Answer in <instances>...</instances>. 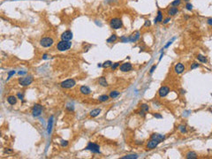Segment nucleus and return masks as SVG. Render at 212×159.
<instances>
[{
    "instance_id": "obj_40",
    "label": "nucleus",
    "mask_w": 212,
    "mask_h": 159,
    "mask_svg": "<svg viewBox=\"0 0 212 159\" xmlns=\"http://www.w3.org/2000/svg\"><path fill=\"white\" fill-rule=\"evenodd\" d=\"M154 117H157V118H162V116L160 115V114H157V113H155V114H153Z\"/></svg>"
},
{
    "instance_id": "obj_14",
    "label": "nucleus",
    "mask_w": 212,
    "mask_h": 159,
    "mask_svg": "<svg viewBox=\"0 0 212 159\" xmlns=\"http://www.w3.org/2000/svg\"><path fill=\"white\" fill-rule=\"evenodd\" d=\"M17 100H18V97L17 96H15V95H9L7 97V102L9 104L11 105H14L17 103Z\"/></svg>"
},
{
    "instance_id": "obj_42",
    "label": "nucleus",
    "mask_w": 212,
    "mask_h": 159,
    "mask_svg": "<svg viewBox=\"0 0 212 159\" xmlns=\"http://www.w3.org/2000/svg\"><path fill=\"white\" fill-rule=\"evenodd\" d=\"M49 57H51V56L47 55V54H44L43 56H42V59H49Z\"/></svg>"
},
{
    "instance_id": "obj_31",
    "label": "nucleus",
    "mask_w": 212,
    "mask_h": 159,
    "mask_svg": "<svg viewBox=\"0 0 212 159\" xmlns=\"http://www.w3.org/2000/svg\"><path fill=\"white\" fill-rule=\"evenodd\" d=\"M186 8H187V10H188V11H192L193 10L192 4H190V3H187V4L186 5Z\"/></svg>"
},
{
    "instance_id": "obj_22",
    "label": "nucleus",
    "mask_w": 212,
    "mask_h": 159,
    "mask_svg": "<svg viewBox=\"0 0 212 159\" xmlns=\"http://www.w3.org/2000/svg\"><path fill=\"white\" fill-rule=\"evenodd\" d=\"M117 39H118L117 34H111V35H110V36L107 39V42H108V43H112V42H116V41H117Z\"/></svg>"
},
{
    "instance_id": "obj_44",
    "label": "nucleus",
    "mask_w": 212,
    "mask_h": 159,
    "mask_svg": "<svg viewBox=\"0 0 212 159\" xmlns=\"http://www.w3.org/2000/svg\"><path fill=\"white\" fill-rule=\"evenodd\" d=\"M26 74V72H20V73H19L20 75H22V74Z\"/></svg>"
},
{
    "instance_id": "obj_2",
    "label": "nucleus",
    "mask_w": 212,
    "mask_h": 159,
    "mask_svg": "<svg viewBox=\"0 0 212 159\" xmlns=\"http://www.w3.org/2000/svg\"><path fill=\"white\" fill-rule=\"evenodd\" d=\"M34 81V78L33 76L28 75V76H25V77H21L19 79V84L22 87H27Z\"/></svg>"
},
{
    "instance_id": "obj_32",
    "label": "nucleus",
    "mask_w": 212,
    "mask_h": 159,
    "mask_svg": "<svg viewBox=\"0 0 212 159\" xmlns=\"http://www.w3.org/2000/svg\"><path fill=\"white\" fill-rule=\"evenodd\" d=\"M119 65H120V63H119V62H117V63H115L114 65H113V64H112V66H111V69H112V70H115V69L117 68V67H119Z\"/></svg>"
},
{
    "instance_id": "obj_45",
    "label": "nucleus",
    "mask_w": 212,
    "mask_h": 159,
    "mask_svg": "<svg viewBox=\"0 0 212 159\" xmlns=\"http://www.w3.org/2000/svg\"><path fill=\"white\" fill-rule=\"evenodd\" d=\"M184 1H186V2H188V1H189V0H184Z\"/></svg>"
},
{
    "instance_id": "obj_43",
    "label": "nucleus",
    "mask_w": 212,
    "mask_h": 159,
    "mask_svg": "<svg viewBox=\"0 0 212 159\" xmlns=\"http://www.w3.org/2000/svg\"><path fill=\"white\" fill-rule=\"evenodd\" d=\"M171 42H169L168 43H167V44H166V45H165V48H167V47H168L169 45H171Z\"/></svg>"
},
{
    "instance_id": "obj_38",
    "label": "nucleus",
    "mask_w": 212,
    "mask_h": 159,
    "mask_svg": "<svg viewBox=\"0 0 212 159\" xmlns=\"http://www.w3.org/2000/svg\"><path fill=\"white\" fill-rule=\"evenodd\" d=\"M17 97L19 98V99H20V100H23V98H24V95H23V94L18 93L17 94Z\"/></svg>"
},
{
    "instance_id": "obj_9",
    "label": "nucleus",
    "mask_w": 212,
    "mask_h": 159,
    "mask_svg": "<svg viewBox=\"0 0 212 159\" xmlns=\"http://www.w3.org/2000/svg\"><path fill=\"white\" fill-rule=\"evenodd\" d=\"M170 93V88L168 87H166V86H163L160 88V89L158 90V95L160 97H165L166 95H168Z\"/></svg>"
},
{
    "instance_id": "obj_29",
    "label": "nucleus",
    "mask_w": 212,
    "mask_h": 159,
    "mask_svg": "<svg viewBox=\"0 0 212 159\" xmlns=\"http://www.w3.org/2000/svg\"><path fill=\"white\" fill-rule=\"evenodd\" d=\"M112 66V62L110 61V60H108V61H105L104 63L102 64V66L104 67V68H107V67H110V66Z\"/></svg>"
},
{
    "instance_id": "obj_3",
    "label": "nucleus",
    "mask_w": 212,
    "mask_h": 159,
    "mask_svg": "<svg viewBox=\"0 0 212 159\" xmlns=\"http://www.w3.org/2000/svg\"><path fill=\"white\" fill-rule=\"evenodd\" d=\"M110 26L112 29H119L123 26V22L119 18H113L110 21Z\"/></svg>"
},
{
    "instance_id": "obj_13",
    "label": "nucleus",
    "mask_w": 212,
    "mask_h": 159,
    "mask_svg": "<svg viewBox=\"0 0 212 159\" xmlns=\"http://www.w3.org/2000/svg\"><path fill=\"white\" fill-rule=\"evenodd\" d=\"M140 36H141V34H140V32L139 31H134L133 34H131L129 36V41L132 42H136V41H138L140 38Z\"/></svg>"
},
{
    "instance_id": "obj_17",
    "label": "nucleus",
    "mask_w": 212,
    "mask_h": 159,
    "mask_svg": "<svg viewBox=\"0 0 212 159\" xmlns=\"http://www.w3.org/2000/svg\"><path fill=\"white\" fill-rule=\"evenodd\" d=\"M178 12V9L177 7H175V6L171 7L168 10V14L170 15V16H174V15H176Z\"/></svg>"
},
{
    "instance_id": "obj_30",
    "label": "nucleus",
    "mask_w": 212,
    "mask_h": 159,
    "mask_svg": "<svg viewBox=\"0 0 212 159\" xmlns=\"http://www.w3.org/2000/svg\"><path fill=\"white\" fill-rule=\"evenodd\" d=\"M178 130H179V131H180L182 134H184V133H187V129H186L185 126H178Z\"/></svg>"
},
{
    "instance_id": "obj_34",
    "label": "nucleus",
    "mask_w": 212,
    "mask_h": 159,
    "mask_svg": "<svg viewBox=\"0 0 212 159\" xmlns=\"http://www.w3.org/2000/svg\"><path fill=\"white\" fill-rule=\"evenodd\" d=\"M156 65H154L151 68H150V70H149V74H153L154 72H155V70H156Z\"/></svg>"
},
{
    "instance_id": "obj_26",
    "label": "nucleus",
    "mask_w": 212,
    "mask_h": 159,
    "mask_svg": "<svg viewBox=\"0 0 212 159\" xmlns=\"http://www.w3.org/2000/svg\"><path fill=\"white\" fill-rule=\"evenodd\" d=\"M138 157V156L137 155H127V156H126V157H121V159H134V158H137Z\"/></svg>"
},
{
    "instance_id": "obj_19",
    "label": "nucleus",
    "mask_w": 212,
    "mask_h": 159,
    "mask_svg": "<svg viewBox=\"0 0 212 159\" xmlns=\"http://www.w3.org/2000/svg\"><path fill=\"white\" fill-rule=\"evenodd\" d=\"M101 111H102L101 109H95V110H91L90 113H89V115H90V117H97V116H99Z\"/></svg>"
},
{
    "instance_id": "obj_16",
    "label": "nucleus",
    "mask_w": 212,
    "mask_h": 159,
    "mask_svg": "<svg viewBox=\"0 0 212 159\" xmlns=\"http://www.w3.org/2000/svg\"><path fill=\"white\" fill-rule=\"evenodd\" d=\"M151 139H155V140H157L159 142H163V140L165 139V136L163 134H153L151 135Z\"/></svg>"
},
{
    "instance_id": "obj_28",
    "label": "nucleus",
    "mask_w": 212,
    "mask_h": 159,
    "mask_svg": "<svg viewBox=\"0 0 212 159\" xmlns=\"http://www.w3.org/2000/svg\"><path fill=\"white\" fill-rule=\"evenodd\" d=\"M180 4H181V0H174L173 2L171 3V5L177 7V6H178V5H180Z\"/></svg>"
},
{
    "instance_id": "obj_37",
    "label": "nucleus",
    "mask_w": 212,
    "mask_h": 159,
    "mask_svg": "<svg viewBox=\"0 0 212 159\" xmlns=\"http://www.w3.org/2000/svg\"><path fill=\"white\" fill-rule=\"evenodd\" d=\"M169 21H171V18H170V17H167V18H166V19H165V20H163V24H164V25L167 24V23H168Z\"/></svg>"
},
{
    "instance_id": "obj_25",
    "label": "nucleus",
    "mask_w": 212,
    "mask_h": 159,
    "mask_svg": "<svg viewBox=\"0 0 212 159\" xmlns=\"http://www.w3.org/2000/svg\"><path fill=\"white\" fill-rule=\"evenodd\" d=\"M119 95V91H116V90L111 91V92H110V97L112 98V99H114V98L118 97Z\"/></svg>"
},
{
    "instance_id": "obj_24",
    "label": "nucleus",
    "mask_w": 212,
    "mask_h": 159,
    "mask_svg": "<svg viewBox=\"0 0 212 159\" xmlns=\"http://www.w3.org/2000/svg\"><path fill=\"white\" fill-rule=\"evenodd\" d=\"M109 97H110V96H109V95H100V96H99V98H98V99H99V101H100V102H106V101L109 100Z\"/></svg>"
},
{
    "instance_id": "obj_7",
    "label": "nucleus",
    "mask_w": 212,
    "mask_h": 159,
    "mask_svg": "<svg viewBox=\"0 0 212 159\" xmlns=\"http://www.w3.org/2000/svg\"><path fill=\"white\" fill-rule=\"evenodd\" d=\"M42 112V106L41 104H38V103L34 104L33 109H32V115L35 117H39V116H41Z\"/></svg>"
},
{
    "instance_id": "obj_27",
    "label": "nucleus",
    "mask_w": 212,
    "mask_h": 159,
    "mask_svg": "<svg viewBox=\"0 0 212 159\" xmlns=\"http://www.w3.org/2000/svg\"><path fill=\"white\" fill-rule=\"evenodd\" d=\"M141 110H144L145 112H148L149 110V107L148 104H145V103H143V104H141Z\"/></svg>"
},
{
    "instance_id": "obj_21",
    "label": "nucleus",
    "mask_w": 212,
    "mask_h": 159,
    "mask_svg": "<svg viewBox=\"0 0 212 159\" xmlns=\"http://www.w3.org/2000/svg\"><path fill=\"white\" fill-rule=\"evenodd\" d=\"M186 157L188 159H195L197 157V154L195 151H189L187 154L186 155Z\"/></svg>"
},
{
    "instance_id": "obj_15",
    "label": "nucleus",
    "mask_w": 212,
    "mask_h": 159,
    "mask_svg": "<svg viewBox=\"0 0 212 159\" xmlns=\"http://www.w3.org/2000/svg\"><path fill=\"white\" fill-rule=\"evenodd\" d=\"M80 92L83 95H89L91 93V90L88 86H81L80 88Z\"/></svg>"
},
{
    "instance_id": "obj_1",
    "label": "nucleus",
    "mask_w": 212,
    "mask_h": 159,
    "mask_svg": "<svg viewBox=\"0 0 212 159\" xmlns=\"http://www.w3.org/2000/svg\"><path fill=\"white\" fill-rule=\"evenodd\" d=\"M72 47V42L70 41H64L61 40L59 43L57 44V49L59 51H66Z\"/></svg>"
},
{
    "instance_id": "obj_6",
    "label": "nucleus",
    "mask_w": 212,
    "mask_h": 159,
    "mask_svg": "<svg viewBox=\"0 0 212 159\" xmlns=\"http://www.w3.org/2000/svg\"><path fill=\"white\" fill-rule=\"evenodd\" d=\"M60 85L63 88H66V89L67 88H72L76 85V81L73 79H68V80L61 82Z\"/></svg>"
},
{
    "instance_id": "obj_11",
    "label": "nucleus",
    "mask_w": 212,
    "mask_h": 159,
    "mask_svg": "<svg viewBox=\"0 0 212 159\" xmlns=\"http://www.w3.org/2000/svg\"><path fill=\"white\" fill-rule=\"evenodd\" d=\"M61 39L64 41H71L73 39V33L70 30H66L61 34Z\"/></svg>"
},
{
    "instance_id": "obj_5",
    "label": "nucleus",
    "mask_w": 212,
    "mask_h": 159,
    "mask_svg": "<svg viewBox=\"0 0 212 159\" xmlns=\"http://www.w3.org/2000/svg\"><path fill=\"white\" fill-rule=\"evenodd\" d=\"M86 149L91 151L92 153H95V154L100 153V147H99V145H97L96 143H94V142H88V146L86 147Z\"/></svg>"
},
{
    "instance_id": "obj_39",
    "label": "nucleus",
    "mask_w": 212,
    "mask_h": 159,
    "mask_svg": "<svg viewBox=\"0 0 212 159\" xmlns=\"http://www.w3.org/2000/svg\"><path fill=\"white\" fill-rule=\"evenodd\" d=\"M144 26H145V27H149V26H150V20H145V24H144Z\"/></svg>"
},
{
    "instance_id": "obj_23",
    "label": "nucleus",
    "mask_w": 212,
    "mask_h": 159,
    "mask_svg": "<svg viewBox=\"0 0 212 159\" xmlns=\"http://www.w3.org/2000/svg\"><path fill=\"white\" fill-rule=\"evenodd\" d=\"M196 59H197L198 61H200L202 62V63H207L208 60H207V58L205 56H203V55H202V54H199L197 57H196Z\"/></svg>"
},
{
    "instance_id": "obj_35",
    "label": "nucleus",
    "mask_w": 212,
    "mask_h": 159,
    "mask_svg": "<svg viewBox=\"0 0 212 159\" xmlns=\"http://www.w3.org/2000/svg\"><path fill=\"white\" fill-rule=\"evenodd\" d=\"M68 145V142L67 141H61V146L62 147H66Z\"/></svg>"
},
{
    "instance_id": "obj_10",
    "label": "nucleus",
    "mask_w": 212,
    "mask_h": 159,
    "mask_svg": "<svg viewBox=\"0 0 212 159\" xmlns=\"http://www.w3.org/2000/svg\"><path fill=\"white\" fill-rule=\"evenodd\" d=\"M119 69H120V71H121V72L127 73V72L131 71L132 69H133V66H132V64L129 63V62H126V63L122 64L121 66H120Z\"/></svg>"
},
{
    "instance_id": "obj_41",
    "label": "nucleus",
    "mask_w": 212,
    "mask_h": 159,
    "mask_svg": "<svg viewBox=\"0 0 212 159\" xmlns=\"http://www.w3.org/2000/svg\"><path fill=\"white\" fill-rule=\"evenodd\" d=\"M207 23L209 25H210V26H212V18H210V19L207 20Z\"/></svg>"
},
{
    "instance_id": "obj_18",
    "label": "nucleus",
    "mask_w": 212,
    "mask_h": 159,
    "mask_svg": "<svg viewBox=\"0 0 212 159\" xmlns=\"http://www.w3.org/2000/svg\"><path fill=\"white\" fill-rule=\"evenodd\" d=\"M159 22H163V13L161 11L157 12V15L155 18V23H159Z\"/></svg>"
},
{
    "instance_id": "obj_33",
    "label": "nucleus",
    "mask_w": 212,
    "mask_h": 159,
    "mask_svg": "<svg viewBox=\"0 0 212 159\" xmlns=\"http://www.w3.org/2000/svg\"><path fill=\"white\" fill-rule=\"evenodd\" d=\"M199 66H200V65H199V64L198 63H193L192 64V66H191V69H195V68H198V67H199Z\"/></svg>"
},
{
    "instance_id": "obj_8",
    "label": "nucleus",
    "mask_w": 212,
    "mask_h": 159,
    "mask_svg": "<svg viewBox=\"0 0 212 159\" xmlns=\"http://www.w3.org/2000/svg\"><path fill=\"white\" fill-rule=\"evenodd\" d=\"M161 142H159V141H157V140H155V139H151L149 142H148V143H147V149H156L157 146H158V144L160 143Z\"/></svg>"
},
{
    "instance_id": "obj_4",
    "label": "nucleus",
    "mask_w": 212,
    "mask_h": 159,
    "mask_svg": "<svg viewBox=\"0 0 212 159\" xmlns=\"http://www.w3.org/2000/svg\"><path fill=\"white\" fill-rule=\"evenodd\" d=\"M54 43V40L51 37H43L40 40V44L41 46L44 47V48H49L51 47Z\"/></svg>"
},
{
    "instance_id": "obj_12",
    "label": "nucleus",
    "mask_w": 212,
    "mask_h": 159,
    "mask_svg": "<svg viewBox=\"0 0 212 159\" xmlns=\"http://www.w3.org/2000/svg\"><path fill=\"white\" fill-rule=\"evenodd\" d=\"M174 71H175L176 74H182L183 72L185 71V66H184L182 63H178L174 66Z\"/></svg>"
},
{
    "instance_id": "obj_20",
    "label": "nucleus",
    "mask_w": 212,
    "mask_h": 159,
    "mask_svg": "<svg viewBox=\"0 0 212 159\" xmlns=\"http://www.w3.org/2000/svg\"><path fill=\"white\" fill-rule=\"evenodd\" d=\"M98 83L100 84L101 86H102V87H108V82L104 77H100V78L98 79Z\"/></svg>"
},
{
    "instance_id": "obj_36",
    "label": "nucleus",
    "mask_w": 212,
    "mask_h": 159,
    "mask_svg": "<svg viewBox=\"0 0 212 159\" xmlns=\"http://www.w3.org/2000/svg\"><path fill=\"white\" fill-rule=\"evenodd\" d=\"M15 74V71H12V72H9L8 73V77H7V80H9V79L12 77V75H14Z\"/></svg>"
}]
</instances>
